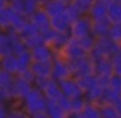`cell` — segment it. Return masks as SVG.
Segmentation results:
<instances>
[{"instance_id":"52a82bcc","label":"cell","mask_w":121,"mask_h":118,"mask_svg":"<svg viewBox=\"0 0 121 118\" xmlns=\"http://www.w3.org/2000/svg\"><path fill=\"white\" fill-rule=\"evenodd\" d=\"M30 51H31L33 61H51L57 55V52L47 43H43V44L38 45Z\"/></svg>"},{"instance_id":"d6986e66","label":"cell","mask_w":121,"mask_h":118,"mask_svg":"<svg viewBox=\"0 0 121 118\" xmlns=\"http://www.w3.org/2000/svg\"><path fill=\"white\" fill-rule=\"evenodd\" d=\"M69 39H70V33L69 31H57V30H56L55 35H53L52 40H51V43H50V45L59 53L64 48V45L68 43Z\"/></svg>"},{"instance_id":"30bf717a","label":"cell","mask_w":121,"mask_h":118,"mask_svg":"<svg viewBox=\"0 0 121 118\" xmlns=\"http://www.w3.org/2000/svg\"><path fill=\"white\" fill-rule=\"evenodd\" d=\"M59 83H60L61 90H63V94L66 95V96L74 97V96H78V95H83V92L79 88L74 77H68V78L60 79Z\"/></svg>"},{"instance_id":"681fc988","label":"cell","mask_w":121,"mask_h":118,"mask_svg":"<svg viewBox=\"0 0 121 118\" xmlns=\"http://www.w3.org/2000/svg\"><path fill=\"white\" fill-rule=\"evenodd\" d=\"M8 113H9V110H7L4 105L0 108V118H8Z\"/></svg>"},{"instance_id":"11a10c76","label":"cell","mask_w":121,"mask_h":118,"mask_svg":"<svg viewBox=\"0 0 121 118\" xmlns=\"http://www.w3.org/2000/svg\"><path fill=\"white\" fill-rule=\"evenodd\" d=\"M1 74H3V69H0V78H1Z\"/></svg>"},{"instance_id":"8992f818","label":"cell","mask_w":121,"mask_h":118,"mask_svg":"<svg viewBox=\"0 0 121 118\" xmlns=\"http://www.w3.org/2000/svg\"><path fill=\"white\" fill-rule=\"evenodd\" d=\"M69 33H70V37L74 38H81L83 35L90 34L91 33V18L87 14H83L79 18L74 20L72 22Z\"/></svg>"},{"instance_id":"3957f363","label":"cell","mask_w":121,"mask_h":118,"mask_svg":"<svg viewBox=\"0 0 121 118\" xmlns=\"http://www.w3.org/2000/svg\"><path fill=\"white\" fill-rule=\"evenodd\" d=\"M68 62H69V68H70L72 77H74V78L95 73L94 60L89 55L83 56V57H79V58H76V60H68Z\"/></svg>"},{"instance_id":"d4e9b609","label":"cell","mask_w":121,"mask_h":118,"mask_svg":"<svg viewBox=\"0 0 121 118\" xmlns=\"http://www.w3.org/2000/svg\"><path fill=\"white\" fill-rule=\"evenodd\" d=\"M77 83H78L79 88L82 90V92L87 91L89 88H91L92 86L98 84V79H96V74H89V75H82V77H77L76 78Z\"/></svg>"},{"instance_id":"f1b7e54d","label":"cell","mask_w":121,"mask_h":118,"mask_svg":"<svg viewBox=\"0 0 121 118\" xmlns=\"http://www.w3.org/2000/svg\"><path fill=\"white\" fill-rule=\"evenodd\" d=\"M22 40H24V43H25V45H26L27 49H33V48H35V47H38V45L46 43L42 33H37V34H34V35L22 38Z\"/></svg>"},{"instance_id":"b9f144b4","label":"cell","mask_w":121,"mask_h":118,"mask_svg":"<svg viewBox=\"0 0 121 118\" xmlns=\"http://www.w3.org/2000/svg\"><path fill=\"white\" fill-rule=\"evenodd\" d=\"M56 101H57L59 104H60L61 106H63L68 113L70 112V97H69V96H66V95H64V94H63V95L60 96V99L56 100Z\"/></svg>"},{"instance_id":"ee69618b","label":"cell","mask_w":121,"mask_h":118,"mask_svg":"<svg viewBox=\"0 0 121 118\" xmlns=\"http://www.w3.org/2000/svg\"><path fill=\"white\" fill-rule=\"evenodd\" d=\"M9 5L14 9V11L22 13L24 12V0H9Z\"/></svg>"},{"instance_id":"277c9868","label":"cell","mask_w":121,"mask_h":118,"mask_svg":"<svg viewBox=\"0 0 121 118\" xmlns=\"http://www.w3.org/2000/svg\"><path fill=\"white\" fill-rule=\"evenodd\" d=\"M59 55H61L66 60H76V58H79V57H83V56L89 55V52L81 45L78 38L70 37V39L64 45L63 49L59 52Z\"/></svg>"},{"instance_id":"83f0119b","label":"cell","mask_w":121,"mask_h":118,"mask_svg":"<svg viewBox=\"0 0 121 118\" xmlns=\"http://www.w3.org/2000/svg\"><path fill=\"white\" fill-rule=\"evenodd\" d=\"M121 99V92L116 91V90L111 88V87H105L103 91V97L102 102H108V104H115Z\"/></svg>"},{"instance_id":"836d02e7","label":"cell","mask_w":121,"mask_h":118,"mask_svg":"<svg viewBox=\"0 0 121 118\" xmlns=\"http://www.w3.org/2000/svg\"><path fill=\"white\" fill-rule=\"evenodd\" d=\"M37 33H40L39 29H38V27L35 26V25L33 24L29 18H27V21L25 22V25L22 26V29L20 30V34H21L22 38H26V37H30V35H34V34H37Z\"/></svg>"},{"instance_id":"ac0fdd59","label":"cell","mask_w":121,"mask_h":118,"mask_svg":"<svg viewBox=\"0 0 121 118\" xmlns=\"http://www.w3.org/2000/svg\"><path fill=\"white\" fill-rule=\"evenodd\" d=\"M1 69L7 73H11L13 75L18 74V62H17V56L14 53L1 57Z\"/></svg>"},{"instance_id":"484cf974","label":"cell","mask_w":121,"mask_h":118,"mask_svg":"<svg viewBox=\"0 0 121 118\" xmlns=\"http://www.w3.org/2000/svg\"><path fill=\"white\" fill-rule=\"evenodd\" d=\"M17 56V62H18V73L22 70H25V69L30 68V65H31L33 62V57H31V51L30 49H25L24 52L18 53Z\"/></svg>"},{"instance_id":"2e32d148","label":"cell","mask_w":121,"mask_h":118,"mask_svg":"<svg viewBox=\"0 0 121 118\" xmlns=\"http://www.w3.org/2000/svg\"><path fill=\"white\" fill-rule=\"evenodd\" d=\"M30 69L37 77H51L52 71V60L51 61H33Z\"/></svg>"},{"instance_id":"8d00e7d4","label":"cell","mask_w":121,"mask_h":118,"mask_svg":"<svg viewBox=\"0 0 121 118\" xmlns=\"http://www.w3.org/2000/svg\"><path fill=\"white\" fill-rule=\"evenodd\" d=\"M108 87L116 90V91L121 92V74H116L112 73L109 77V83H108Z\"/></svg>"},{"instance_id":"6da1fadb","label":"cell","mask_w":121,"mask_h":118,"mask_svg":"<svg viewBox=\"0 0 121 118\" xmlns=\"http://www.w3.org/2000/svg\"><path fill=\"white\" fill-rule=\"evenodd\" d=\"M21 104H22V109L27 114H33V113L43 112V110L47 109L48 100L44 96L42 90L33 86V88L29 91V94L21 100Z\"/></svg>"},{"instance_id":"ab89813d","label":"cell","mask_w":121,"mask_h":118,"mask_svg":"<svg viewBox=\"0 0 121 118\" xmlns=\"http://www.w3.org/2000/svg\"><path fill=\"white\" fill-rule=\"evenodd\" d=\"M8 118H29V114L25 112L24 109H17V108H13V109L9 110L8 113Z\"/></svg>"},{"instance_id":"9a60e30c","label":"cell","mask_w":121,"mask_h":118,"mask_svg":"<svg viewBox=\"0 0 121 118\" xmlns=\"http://www.w3.org/2000/svg\"><path fill=\"white\" fill-rule=\"evenodd\" d=\"M107 11H108V5L103 0H95L87 11V16L91 20L102 18V17H107Z\"/></svg>"},{"instance_id":"7402d4cb","label":"cell","mask_w":121,"mask_h":118,"mask_svg":"<svg viewBox=\"0 0 121 118\" xmlns=\"http://www.w3.org/2000/svg\"><path fill=\"white\" fill-rule=\"evenodd\" d=\"M78 114V118H102L100 115V109H99V104L95 102H86V105L83 106V109L81 110Z\"/></svg>"},{"instance_id":"cb8c5ba5","label":"cell","mask_w":121,"mask_h":118,"mask_svg":"<svg viewBox=\"0 0 121 118\" xmlns=\"http://www.w3.org/2000/svg\"><path fill=\"white\" fill-rule=\"evenodd\" d=\"M107 17L112 24L121 22V0H116L115 3L108 5Z\"/></svg>"},{"instance_id":"6f0895ef","label":"cell","mask_w":121,"mask_h":118,"mask_svg":"<svg viewBox=\"0 0 121 118\" xmlns=\"http://www.w3.org/2000/svg\"><path fill=\"white\" fill-rule=\"evenodd\" d=\"M116 118H120V117H116Z\"/></svg>"},{"instance_id":"c3c4849f","label":"cell","mask_w":121,"mask_h":118,"mask_svg":"<svg viewBox=\"0 0 121 118\" xmlns=\"http://www.w3.org/2000/svg\"><path fill=\"white\" fill-rule=\"evenodd\" d=\"M115 108H116V113H117V117H120L121 118V99L118 100L117 102H115Z\"/></svg>"},{"instance_id":"1f68e13d","label":"cell","mask_w":121,"mask_h":118,"mask_svg":"<svg viewBox=\"0 0 121 118\" xmlns=\"http://www.w3.org/2000/svg\"><path fill=\"white\" fill-rule=\"evenodd\" d=\"M100 109V115L102 118H116L117 113H116V108L113 104H108V102H100L99 104Z\"/></svg>"},{"instance_id":"bcb514c9","label":"cell","mask_w":121,"mask_h":118,"mask_svg":"<svg viewBox=\"0 0 121 118\" xmlns=\"http://www.w3.org/2000/svg\"><path fill=\"white\" fill-rule=\"evenodd\" d=\"M74 1H76V3L78 4V5L85 11V13L87 14V11H89L90 5H91L92 3H94L95 0H74Z\"/></svg>"},{"instance_id":"603a6c76","label":"cell","mask_w":121,"mask_h":118,"mask_svg":"<svg viewBox=\"0 0 121 118\" xmlns=\"http://www.w3.org/2000/svg\"><path fill=\"white\" fill-rule=\"evenodd\" d=\"M103 91H104L103 87H100L99 84H95L91 88H89L87 91L83 92V96L89 102L100 104V102H102V97H103Z\"/></svg>"},{"instance_id":"8fae6325","label":"cell","mask_w":121,"mask_h":118,"mask_svg":"<svg viewBox=\"0 0 121 118\" xmlns=\"http://www.w3.org/2000/svg\"><path fill=\"white\" fill-rule=\"evenodd\" d=\"M111 25H112V22L108 20V17L91 20V34L96 38L105 37V35H108V30H109Z\"/></svg>"},{"instance_id":"f546056e","label":"cell","mask_w":121,"mask_h":118,"mask_svg":"<svg viewBox=\"0 0 121 118\" xmlns=\"http://www.w3.org/2000/svg\"><path fill=\"white\" fill-rule=\"evenodd\" d=\"M9 53H12V45L9 42V38L7 35V31L0 30V58Z\"/></svg>"},{"instance_id":"e575fe53","label":"cell","mask_w":121,"mask_h":118,"mask_svg":"<svg viewBox=\"0 0 121 118\" xmlns=\"http://www.w3.org/2000/svg\"><path fill=\"white\" fill-rule=\"evenodd\" d=\"M78 40H79L82 47H83L87 52H90V51L94 48L95 43H96V37H94V35L90 33V34H87V35H83V37L78 38Z\"/></svg>"},{"instance_id":"7dc6e473","label":"cell","mask_w":121,"mask_h":118,"mask_svg":"<svg viewBox=\"0 0 121 118\" xmlns=\"http://www.w3.org/2000/svg\"><path fill=\"white\" fill-rule=\"evenodd\" d=\"M29 118H50V115L47 114L46 110H43V112H37V113H33V114H29Z\"/></svg>"},{"instance_id":"9c48e42d","label":"cell","mask_w":121,"mask_h":118,"mask_svg":"<svg viewBox=\"0 0 121 118\" xmlns=\"http://www.w3.org/2000/svg\"><path fill=\"white\" fill-rule=\"evenodd\" d=\"M29 20L39 29L40 33L46 31L47 29L51 27V17L46 13V11L42 8V7H39V8L29 17Z\"/></svg>"},{"instance_id":"44dd1931","label":"cell","mask_w":121,"mask_h":118,"mask_svg":"<svg viewBox=\"0 0 121 118\" xmlns=\"http://www.w3.org/2000/svg\"><path fill=\"white\" fill-rule=\"evenodd\" d=\"M46 112L50 115V118H66L68 117V112L56 100H48Z\"/></svg>"},{"instance_id":"9f6ffc18","label":"cell","mask_w":121,"mask_h":118,"mask_svg":"<svg viewBox=\"0 0 121 118\" xmlns=\"http://www.w3.org/2000/svg\"><path fill=\"white\" fill-rule=\"evenodd\" d=\"M0 69H1V58H0Z\"/></svg>"},{"instance_id":"4fadbf2b","label":"cell","mask_w":121,"mask_h":118,"mask_svg":"<svg viewBox=\"0 0 121 118\" xmlns=\"http://www.w3.org/2000/svg\"><path fill=\"white\" fill-rule=\"evenodd\" d=\"M4 9H5V12L8 13L9 20H11V27L14 30H17V31H20V30L22 29V26L25 25V22L27 21V17L25 16L24 13H20V12L14 11L9 4Z\"/></svg>"},{"instance_id":"5b68a950","label":"cell","mask_w":121,"mask_h":118,"mask_svg":"<svg viewBox=\"0 0 121 118\" xmlns=\"http://www.w3.org/2000/svg\"><path fill=\"white\" fill-rule=\"evenodd\" d=\"M51 77L56 81L72 77L70 68H69V62L66 58H64L61 55H56L55 58L52 60V71H51Z\"/></svg>"},{"instance_id":"f5cc1de1","label":"cell","mask_w":121,"mask_h":118,"mask_svg":"<svg viewBox=\"0 0 121 118\" xmlns=\"http://www.w3.org/2000/svg\"><path fill=\"white\" fill-rule=\"evenodd\" d=\"M60 1H63V3H65V4H69V3H72L73 0H60Z\"/></svg>"},{"instance_id":"ba28073f","label":"cell","mask_w":121,"mask_h":118,"mask_svg":"<svg viewBox=\"0 0 121 118\" xmlns=\"http://www.w3.org/2000/svg\"><path fill=\"white\" fill-rule=\"evenodd\" d=\"M33 88V83L21 77L20 74H16L13 79V94H14V100H22L29 91Z\"/></svg>"},{"instance_id":"f6af8a7d","label":"cell","mask_w":121,"mask_h":118,"mask_svg":"<svg viewBox=\"0 0 121 118\" xmlns=\"http://www.w3.org/2000/svg\"><path fill=\"white\" fill-rule=\"evenodd\" d=\"M109 77L111 75H105V74H96V79H98V84L103 88L108 87V83H109Z\"/></svg>"},{"instance_id":"d6a6232c","label":"cell","mask_w":121,"mask_h":118,"mask_svg":"<svg viewBox=\"0 0 121 118\" xmlns=\"http://www.w3.org/2000/svg\"><path fill=\"white\" fill-rule=\"evenodd\" d=\"M39 7H42V5L39 4L38 0H24V12L22 13L29 18Z\"/></svg>"},{"instance_id":"e0dca14e","label":"cell","mask_w":121,"mask_h":118,"mask_svg":"<svg viewBox=\"0 0 121 118\" xmlns=\"http://www.w3.org/2000/svg\"><path fill=\"white\" fill-rule=\"evenodd\" d=\"M94 69H95V74L111 75L113 73V65L111 57H100L94 60Z\"/></svg>"},{"instance_id":"4316f807","label":"cell","mask_w":121,"mask_h":118,"mask_svg":"<svg viewBox=\"0 0 121 118\" xmlns=\"http://www.w3.org/2000/svg\"><path fill=\"white\" fill-rule=\"evenodd\" d=\"M65 13L68 14L69 17H70L72 21H74V20L79 18L81 16L86 14V13H85V11L76 3V1H74V0L72 1V3L66 4V7H65Z\"/></svg>"},{"instance_id":"f35d334b","label":"cell","mask_w":121,"mask_h":118,"mask_svg":"<svg viewBox=\"0 0 121 118\" xmlns=\"http://www.w3.org/2000/svg\"><path fill=\"white\" fill-rule=\"evenodd\" d=\"M111 60H112V65H113V73L121 74V49L118 52H116L111 57Z\"/></svg>"},{"instance_id":"4dcf8cb0","label":"cell","mask_w":121,"mask_h":118,"mask_svg":"<svg viewBox=\"0 0 121 118\" xmlns=\"http://www.w3.org/2000/svg\"><path fill=\"white\" fill-rule=\"evenodd\" d=\"M87 100L85 99L83 95H78V96L70 97V112L69 113H79L83 106L86 105Z\"/></svg>"},{"instance_id":"db71d44e","label":"cell","mask_w":121,"mask_h":118,"mask_svg":"<svg viewBox=\"0 0 121 118\" xmlns=\"http://www.w3.org/2000/svg\"><path fill=\"white\" fill-rule=\"evenodd\" d=\"M3 105H4V102H3V101H1V99H0V108L3 106Z\"/></svg>"},{"instance_id":"ffe728a7","label":"cell","mask_w":121,"mask_h":118,"mask_svg":"<svg viewBox=\"0 0 121 118\" xmlns=\"http://www.w3.org/2000/svg\"><path fill=\"white\" fill-rule=\"evenodd\" d=\"M65 7H66V4L60 1V0H48L47 3H44L42 5V8L44 9L46 13L50 17H53V16H57V14L63 13L65 11Z\"/></svg>"},{"instance_id":"7c38bea8","label":"cell","mask_w":121,"mask_h":118,"mask_svg":"<svg viewBox=\"0 0 121 118\" xmlns=\"http://www.w3.org/2000/svg\"><path fill=\"white\" fill-rule=\"evenodd\" d=\"M72 20L68 14L65 13V11L63 13L57 14V16L51 17V27L57 31H69L72 26Z\"/></svg>"},{"instance_id":"7a4b0ae2","label":"cell","mask_w":121,"mask_h":118,"mask_svg":"<svg viewBox=\"0 0 121 118\" xmlns=\"http://www.w3.org/2000/svg\"><path fill=\"white\" fill-rule=\"evenodd\" d=\"M121 49V44L115 40H112L108 35L105 37H99L96 38L94 48L89 52V56L92 60H96L100 57H112L116 52Z\"/></svg>"},{"instance_id":"5bb4252c","label":"cell","mask_w":121,"mask_h":118,"mask_svg":"<svg viewBox=\"0 0 121 118\" xmlns=\"http://www.w3.org/2000/svg\"><path fill=\"white\" fill-rule=\"evenodd\" d=\"M42 91H43V94H44V96L47 97V100H59L60 96L63 95V90H61V87H60L59 81L53 79L52 77L50 78V81L47 82L46 87Z\"/></svg>"},{"instance_id":"816d5d0a","label":"cell","mask_w":121,"mask_h":118,"mask_svg":"<svg viewBox=\"0 0 121 118\" xmlns=\"http://www.w3.org/2000/svg\"><path fill=\"white\" fill-rule=\"evenodd\" d=\"M38 1H39V4H40V5H43L44 3H47L48 0H38Z\"/></svg>"},{"instance_id":"60d3db41","label":"cell","mask_w":121,"mask_h":118,"mask_svg":"<svg viewBox=\"0 0 121 118\" xmlns=\"http://www.w3.org/2000/svg\"><path fill=\"white\" fill-rule=\"evenodd\" d=\"M50 78H51V77H35L33 86L38 87L39 90H43L46 87V84H47V82L50 81Z\"/></svg>"},{"instance_id":"f907efd6","label":"cell","mask_w":121,"mask_h":118,"mask_svg":"<svg viewBox=\"0 0 121 118\" xmlns=\"http://www.w3.org/2000/svg\"><path fill=\"white\" fill-rule=\"evenodd\" d=\"M103 1H104L105 4H107V5H109V4H112V3H115L116 0H103Z\"/></svg>"},{"instance_id":"74e56055","label":"cell","mask_w":121,"mask_h":118,"mask_svg":"<svg viewBox=\"0 0 121 118\" xmlns=\"http://www.w3.org/2000/svg\"><path fill=\"white\" fill-rule=\"evenodd\" d=\"M8 29H11V20H9L8 13L4 9V11L0 12V30L7 31Z\"/></svg>"},{"instance_id":"7bdbcfd3","label":"cell","mask_w":121,"mask_h":118,"mask_svg":"<svg viewBox=\"0 0 121 118\" xmlns=\"http://www.w3.org/2000/svg\"><path fill=\"white\" fill-rule=\"evenodd\" d=\"M20 75L21 77H24L26 81H29V82H31V83H34V79H35V74H34V71L31 70L30 68H27V69H25V70H22V71H20Z\"/></svg>"},{"instance_id":"d590c367","label":"cell","mask_w":121,"mask_h":118,"mask_svg":"<svg viewBox=\"0 0 121 118\" xmlns=\"http://www.w3.org/2000/svg\"><path fill=\"white\" fill-rule=\"evenodd\" d=\"M108 37L112 40H115V42L121 44V22L111 25L109 30H108Z\"/></svg>"}]
</instances>
